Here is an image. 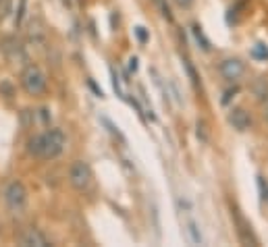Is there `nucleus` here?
I'll list each match as a JSON object with an SVG mask.
<instances>
[{
	"label": "nucleus",
	"instance_id": "obj_1",
	"mask_svg": "<svg viewBox=\"0 0 268 247\" xmlns=\"http://www.w3.org/2000/svg\"><path fill=\"white\" fill-rule=\"evenodd\" d=\"M65 146H67V135L63 133V129H48L46 133L29 139L27 152L40 160H54L65 152Z\"/></svg>",
	"mask_w": 268,
	"mask_h": 247
},
{
	"label": "nucleus",
	"instance_id": "obj_2",
	"mask_svg": "<svg viewBox=\"0 0 268 247\" xmlns=\"http://www.w3.org/2000/svg\"><path fill=\"white\" fill-rule=\"evenodd\" d=\"M21 86L29 96H42L48 88L46 73L37 65H25V69L21 71Z\"/></svg>",
	"mask_w": 268,
	"mask_h": 247
},
{
	"label": "nucleus",
	"instance_id": "obj_3",
	"mask_svg": "<svg viewBox=\"0 0 268 247\" xmlns=\"http://www.w3.org/2000/svg\"><path fill=\"white\" fill-rule=\"evenodd\" d=\"M5 203H7V208L17 216H21L27 210V189L21 181H11L5 187Z\"/></svg>",
	"mask_w": 268,
	"mask_h": 247
},
{
	"label": "nucleus",
	"instance_id": "obj_4",
	"mask_svg": "<svg viewBox=\"0 0 268 247\" xmlns=\"http://www.w3.org/2000/svg\"><path fill=\"white\" fill-rule=\"evenodd\" d=\"M92 181H94V175H92V169L90 164L84 162V160H77L71 164V171H69V183L77 189V191H88L92 187Z\"/></svg>",
	"mask_w": 268,
	"mask_h": 247
},
{
	"label": "nucleus",
	"instance_id": "obj_5",
	"mask_svg": "<svg viewBox=\"0 0 268 247\" xmlns=\"http://www.w3.org/2000/svg\"><path fill=\"white\" fill-rule=\"evenodd\" d=\"M0 52L5 54V58L9 60V63H13V65H23V63H27V50H25V46H23V42L19 37H15V35H7L3 42H0Z\"/></svg>",
	"mask_w": 268,
	"mask_h": 247
},
{
	"label": "nucleus",
	"instance_id": "obj_6",
	"mask_svg": "<svg viewBox=\"0 0 268 247\" xmlns=\"http://www.w3.org/2000/svg\"><path fill=\"white\" fill-rule=\"evenodd\" d=\"M243 73H245V67L239 58H224L220 63V75L226 81H237V79H241Z\"/></svg>",
	"mask_w": 268,
	"mask_h": 247
},
{
	"label": "nucleus",
	"instance_id": "obj_7",
	"mask_svg": "<svg viewBox=\"0 0 268 247\" xmlns=\"http://www.w3.org/2000/svg\"><path fill=\"white\" fill-rule=\"evenodd\" d=\"M19 243H21L23 247H46V245H48V239H46V235H44L42 231L27 229V231L21 235Z\"/></svg>",
	"mask_w": 268,
	"mask_h": 247
},
{
	"label": "nucleus",
	"instance_id": "obj_8",
	"mask_svg": "<svg viewBox=\"0 0 268 247\" xmlns=\"http://www.w3.org/2000/svg\"><path fill=\"white\" fill-rule=\"evenodd\" d=\"M229 122H231L237 131H248L252 127V116L243 108H233L231 114H229Z\"/></svg>",
	"mask_w": 268,
	"mask_h": 247
},
{
	"label": "nucleus",
	"instance_id": "obj_9",
	"mask_svg": "<svg viewBox=\"0 0 268 247\" xmlns=\"http://www.w3.org/2000/svg\"><path fill=\"white\" fill-rule=\"evenodd\" d=\"M29 39L33 44H44V39H46V29H44V25H42V21L40 19H35V21H31V25H29Z\"/></svg>",
	"mask_w": 268,
	"mask_h": 247
},
{
	"label": "nucleus",
	"instance_id": "obj_10",
	"mask_svg": "<svg viewBox=\"0 0 268 247\" xmlns=\"http://www.w3.org/2000/svg\"><path fill=\"white\" fill-rule=\"evenodd\" d=\"M187 229V237H189V241L194 243V245H202L204 243V237H202V231H200V227H198V222L196 220H187V224H185Z\"/></svg>",
	"mask_w": 268,
	"mask_h": 247
},
{
	"label": "nucleus",
	"instance_id": "obj_11",
	"mask_svg": "<svg viewBox=\"0 0 268 247\" xmlns=\"http://www.w3.org/2000/svg\"><path fill=\"white\" fill-rule=\"evenodd\" d=\"M254 94H256V98L258 100H264V98H268L266 94H268V84H266V79L264 77H260L256 84H254Z\"/></svg>",
	"mask_w": 268,
	"mask_h": 247
},
{
	"label": "nucleus",
	"instance_id": "obj_12",
	"mask_svg": "<svg viewBox=\"0 0 268 247\" xmlns=\"http://www.w3.org/2000/svg\"><path fill=\"white\" fill-rule=\"evenodd\" d=\"M191 31H194V35H196V39H198V44L202 46V50H210V42H208V37L204 35V31H202V27L200 25H194L191 27Z\"/></svg>",
	"mask_w": 268,
	"mask_h": 247
},
{
	"label": "nucleus",
	"instance_id": "obj_13",
	"mask_svg": "<svg viewBox=\"0 0 268 247\" xmlns=\"http://www.w3.org/2000/svg\"><path fill=\"white\" fill-rule=\"evenodd\" d=\"M13 13V0H0V21Z\"/></svg>",
	"mask_w": 268,
	"mask_h": 247
},
{
	"label": "nucleus",
	"instance_id": "obj_14",
	"mask_svg": "<svg viewBox=\"0 0 268 247\" xmlns=\"http://www.w3.org/2000/svg\"><path fill=\"white\" fill-rule=\"evenodd\" d=\"M252 54H254L256 58H260V60H266V58H268V50H266L264 44H256L254 50H252Z\"/></svg>",
	"mask_w": 268,
	"mask_h": 247
},
{
	"label": "nucleus",
	"instance_id": "obj_15",
	"mask_svg": "<svg viewBox=\"0 0 268 247\" xmlns=\"http://www.w3.org/2000/svg\"><path fill=\"white\" fill-rule=\"evenodd\" d=\"M258 187H260V199H268V183L264 181V177H258Z\"/></svg>",
	"mask_w": 268,
	"mask_h": 247
},
{
	"label": "nucleus",
	"instance_id": "obj_16",
	"mask_svg": "<svg viewBox=\"0 0 268 247\" xmlns=\"http://www.w3.org/2000/svg\"><path fill=\"white\" fill-rule=\"evenodd\" d=\"M158 3V7H160V13H162V17L167 19V21H173V15H171V9H169V5H164V0H156Z\"/></svg>",
	"mask_w": 268,
	"mask_h": 247
},
{
	"label": "nucleus",
	"instance_id": "obj_17",
	"mask_svg": "<svg viewBox=\"0 0 268 247\" xmlns=\"http://www.w3.org/2000/svg\"><path fill=\"white\" fill-rule=\"evenodd\" d=\"M135 35H137V39H139L141 44H146V42H148V31H146V27L137 25V27H135Z\"/></svg>",
	"mask_w": 268,
	"mask_h": 247
},
{
	"label": "nucleus",
	"instance_id": "obj_18",
	"mask_svg": "<svg viewBox=\"0 0 268 247\" xmlns=\"http://www.w3.org/2000/svg\"><path fill=\"white\" fill-rule=\"evenodd\" d=\"M25 5H27V0H21V7H19V13H17V19H15V23L19 25L21 21H23V15H25Z\"/></svg>",
	"mask_w": 268,
	"mask_h": 247
},
{
	"label": "nucleus",
	"instance_id": "obj_19",
	"mask_svg": "<svg viewBox=\"0 0 268 247\" xmlns=\"http://www.w3.org/2000/svg\"><path fill=\"white\" fill-rule=\"evenodd\" d=\"M173 3H175L179 9H189L191 5H194V0H173Z\"/></svg>",
	"mask_w": 268,
	"mask_h": 247
},
{
	"label": "nucleus",
	"instance_id": "obj_20",
	"mask_svg": "<svg viewBox=\"0 0 268 247\" xmlns=\"http://www.w3.org/2000/svg\"><path fill=\"white\" fill-rule=\"evenodd\" d=\"M129 71H137V58H131V60H129Z\"/></svg>",
	"mask_w": 268,
	"mask_h": 247
},
{
	"label": "nucleus",
	"instance_id": "obj_21",
	"mask_svg": "<svg viewBox=\"0 0 268 247\" xmlns=\"http://www.w3.org/2000/svg\"><path fill=\"white\" fill-rule=\"evenodd\" d=\"M264 116H266V122H268V104H266V108H264Z\"/></svg>",
	"mask_w": 268,
	"mask_h": 247
},
{
	"label": "nucleus",
	"instance_id": "obj_22",
	"mask_svg": "<svg viewBox=\"0 0 268 247\" xmlns=\"http://www.w3.org/2000/svg\"><path fill=\"white\" fill-rule=\"evenodd\" d=\"M63 3H65V5H71V0H63Z\"/></svg>",
	"mask_w": 268,
	"mask_h": 247
}]
</instances>
